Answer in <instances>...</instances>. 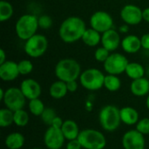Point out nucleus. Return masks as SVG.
<instances>
[{
  "instance_id": "nucleus-1",
  "label": "nucleus",
  "mask_w": 149,
  "mask_h": 149,
  "mask_svg": "<svg viewBox=\"0 0 149 149\" xmlns=\"http://www.w3.org/2000/svg\"><path fill=\"white\" fill-rule=\"evenodd\" d=\"M86 29V23L81 17L71 16L60 24L58 36L64 43L73 44L81 40Z\"/></svg>"
},
{
  "instance_id": "nucleus-2",
  "label": "nucleus",
  "mask_w": 149,
  "mask_h": 149,
  "mask_svg": "<svg viewBox=\"0 0 149 149\" xmlns=\"http://www.w3.org/2000/svg\"><path fill=\"white\" fill-rule=\"evenodd\" d=\"M54 72L58 79L67 83L79 79L82 71L77 60L73 58H63L56 64Z\"/></svg>"
},
{
  "instance_id": "nucleus-3",
  "label": "nucleus",
  "mask_w": 149,
  "mask_h": 149,
  "mask_svg": "<svg viewBox=\"0 0 149 149\" xmlns=\"http://www.w3.org/2000/svg\"><path fill=\"white\" fill-rule=\"evenodd\" d=\"M38 17L34 14H24L18 17L15 24V32L17 38L26 41L35 34L38 30Z\"/></svg>"
},
{
  "instance_id": "nucleus-4",
  "label": "nucleus",
  "mask_w": 149,
  "mask_h": 149,
  "mask_svg": "<svg viewBox=\"0 0 149 149\" xmlns=\"http://www.w3.org/2000/svg\"><path fill=\"white\" fill-rule=\"evenodd\" d=\"M99 120L101 127L105 131L114 132L121 123L120 109L114 105H107L100 111Z\"/></svg>"
},
{
  "instance_id": "nucleus-5",
  "label": "nucleus",
  "mask_w": 149,
  "mask_h": 149,
  "mask_svg": "<svg viewBox=\"0 0 149 149\" xmlns=\"http://www.w3.org/2000/svg\"><path fill=\"white\" fill-rule=\"evenodd\" d=\"M78 140L84 149H104L107 146L105 135L93 128H86L80 131Z\"/></svg>"
},
{
  "instance_id": "nucleus-6",
  "label": "nucleus",
  "mask_w": 149,
  "mask_h": 149,
  "mask_svg": "<svg viewBox=\"0 0 149 149\" xmlns=\"http://www.w3.org/2000/svg\"><path fill=\"white\" fill-rule=\"evenodd\" d=\"M106 75L97 68H88L83 71L79 76L80 85L88 91H98L104 87Z\"/></svg>"
},
{
  "instance_id": "nucleus-7",
  "label": "nucleus",
  "mask_w": 149,
  "mask_h": 149,
  "mask_svg": "<svg viewBox=\"0 0 149 149\" xmlns=\"http://www.w3.org/2000/svg\"><path fill=\"white\" fill-rule=\"evenodd\" d=\"M49 46L48 39L42 34H35L26 41H24V50L26 55L32 58L42 57L47 51Z\"/></svg>"
},
{
  "instance_id": "nucleus-8",
  "label": "nucleus",
  "mask_w": 149,
  "mask_h": 149,
  "mask_svg": "<svg viewBox=\"0 0 149 149\" xmlns=\"http://www.w3.org/2000/svg\"><path fill=\"white\" fill-rule=\"evenodd\" d=\"M128 63V59L122 53L111 52L108 58L103 63V67L107 74L119 76L126 72Z\"/></svg>"
},
{
  "instance_id": "nucleus-9",
  "label": "nucleus",
  "mask_w": 149,
  "mask_h": 149,
  "mask_svg": "<svg viewBox=\"0 0 149 149\" xmlns=\"http://www.w3.org/2000/svg\"><path fill=\"white\" fill-rule=\"evenodd\" d=\"M26 100L20 87H10L5 90L4 97L2 101L5 107L15 112L19 109H24Z\"/></svg>"
},
{
  "instance_id": "nucleus-10",
  "label": "nucleus",
  "mask_w": 149,
  "mask_h": 149,
  "mask_svg": "<svg viewBox=\"0 0 149 149\" xmlns=\"http://www.w3.org/2000/svg\"><path fill=\"white\" fill-rule=\"evenodd\" d=\"M91 28L96 30L101 34L105 31L113 29V18L108 12L105 10L95 11L90 17Z\"/></svg>"
},
{
  "instance_id": "nucleus-11",
  "label": "nucleus",
  "mask_w": 149,
  "mask_h": 149,
  "mask_svg": "<svg viewBox=\"0 0 149 149\" xmlns=\"http://www.w3.org/2000/svg\"><path fill=\"white\" fill-rule=\"evenodd\" d=\"M120 18L124 24L128 25H137L143 20L142 10L133 3L126 4L120 10Z\"/></svg>"
},
{
  "instance_id": "nucleus-12",
  "label": "nucleus",
  "mask_w": 149,
  "mask_h": 149,
  "mask_svg": "<svg viewBox=\"0 0 149 149\" xmlns=\"http://www.w3.org/2000/svg\"><path fill=\"white\" fill-rule=\"evenodd\" d=\"M145 135L138 130H129L124 134L121 140V144L124 149H145L146 140Z\"/></svg>"
},
{
  "instance_id": "nucleus-13",
  "label": "nucleus",
  "mask_w": 149,
  "mask_h": 149,
  "mask_svg": "<svg viewBox=\"0 0 149 149\" xmlns=\"http://www.w3.org/2000/svg\"><path fill=\"white\" fill-rule=\"evenodd\" d=\"M65 138L60 128L49 127L44 135V143L48 149H61Z\"/></svg>"
},
{
  "instance_id": "nucleus-14",
  "label": "nucleus",
  "mask_w": 149,
  "mask_h": 149,
  "mask_svg": "<svg viewBox=\"0 0 149 149\" xmlns=\"http://www.w3.org/2000/svg\"><path fill=\"white\" fill-rule=\"evenodd\" d=\"M120 33L115 29H110L101 35V45L110 52H114L121 45Z\"/></svg>"
},
{
  "instance_id": "nucleus-15",
  "label": "nucleus",
  "mask_w": 149,
  "mask_h": 149,
  "mask_svg": "<svg viewBox=\"0 0 149 149\" xmlns=\"http://www.w3.org/2000/svg\"><path fill=\"white\" fill-rule=\"evenodd\" d=\"M20 89L25 98L29 100L40 97L42 88L40 84L33 79H25L20 84Z\"/></svg>"
},
{
  "instance_id": "nucleus-16",
  "label": "nucleus",
  "mask_w": 149,
  "mask_h": 149,
  "mask_svg": "<svg viewBox=\"0 0 149 149\" xmlns=\"http://www.w3.org/2000/svg\"><path fill=\"white\" fill-rule=\"evenodd\" d=\"M20 75L17 63L12 60H6L0 65V79L3 81L10 82L15 80Z\"/></svg>"
},
{
  "instance_id": "nucleus-17",
  "label": "nucleus",
  "mask_w": 149,
  "mask_h": 149,
  "mask_svg": "<svg viewBox=\"0 0 149 149\" xmlns=\"http://www.w3.org/2000/svg\"><path fill=\"white\" fill-rule=\"evenodd\" d=\"M120 46L122 50L128 54L137 53L142 48L141 38L134 34L127 35L126 37H124L121 40Z\"/></svg>"
},
{
  "instance_id": "nucleus-18",
  "label": "nucleus",
  "mask_w": 149,
  "mask_h": 149,
  "mask_svg": "<svg viewBox=\"0 0 149 149\" xmlns=\"http://www.w3.org/2000/svg\"><path fill=\"white\" fill-rule=\"evenodd\" d=\"M130 91L136 97H144L149 94V79L143 77L132 80Z\"/></svg>"
},
{
  "instance_id": "nucleus-19",
  "label": "nucleus",
  "mask_w": 149,
  "mask_h": 149,
  "mask_svg": "<svg viewBox=\"0 0 149 149\" xmlns=\"http://www.w3.org/2000/svg\"><path fill=\"white\" fill-rule=\"evenodd\" d=\"M120 119L122 123L127 126H134L140 120V115L135 108L132 107H124L120 108Z\"/></svg>"
},
{
  "instance_id": "nucleus-20",
  "label": "nucleus",
  "mask_w": 149,
  "mask_h": 149,
  "mask_svg": "<svg viewBox=\"0 0 149 149\" xmlns=\"http://www.w3.org/2000/svg\"><path fill=\"white\" fill-rule=\"evenodd\" d=\"M61 131L67 141H72L78 139L79 135V128L78 124L72 120H66L64 121L63 126L61 127Z\"/></svg>"
},
{
  "instance_id": "nucleus-21",
  "label": "nucleus",
  "mask_w": 149,
  "mask_h": 149,
  "mask_svg": "<svg viewBox=\"0 0 149 149\" xmlns=\"http://www.w3.org/2000/svg\"><path fill=\"white\" fill-rule=\"evenodd\" d=\"M101 33L97 31L93 28H87L81 38L82 42L89 46V47H95L101 44Z\"/></svg>"
},
{
  "instance_id": "nucleus-22",
  "label": "nucleus",
  "mask_w": 149,
  "mask_h": 149,
  "mask_svg": "<svg viewBox=\"0 0 149 149\" xmlns=\"http://www.w3.org/2000/svg\"><path fill=\"white\" fill-rule=\"evenodd\" d=\"M67 93L69 92L67 89L66 83L59 79H58L57 81H54L49 88V93L51 97L55 100L63 99L67 94Z\"/></svg>"
},
{
  "instance_id": "nucleus-23",
  "label": "nucleus",
  "mask_w": 149,
  "mask_h": 149,
  "mask_svg": "<svg viewBox=\"0 0 149 149\" xmlns=\"http://www.w3.org/2000/svg\"><path fill=\"white\" fill-rule=\"evenodd\" d=\"M24 136L17 132L11 133L5 138L4 143L8 149H20L24 145Z\"/></svg>"
},
{
  "instance_id": "nucleus-24",
  "label": "nucleus",
  "mask_w": 149,
  "mask_h": 149,
  "mask_svg": "<svg viewBox=\"0 0 149 149\" xmlns=\"http://www.w3.org/2000/svg\"><path fill=\"white\" fill-rule=\"evenodd\" d=\"M125 72L129 79L134 80V79L145 77V74L147 72L141 64L137 63V62H129Z\"/></svg>"
},
{
  "instance_id": "nucleus-25",
  "label": "nucleus",
  "mask_w": 149,
  "mask_h": 149,
  "mask_svg": "<svg viewBox=\"0 0 149 149\" xmlns=\"http://www.w3.org/2000/svg\"><path fill=\"white\" fill-rule=\"evenodd\" d=\"M104 87L109 92H117L121 87V80L118 75L107 74L105 77Z\"/></svg>"
},
{
  "instance_id": "nucleus-26",
  "label": "nucleus",
  "mask_w": 149,
  "mask_h": 149,
  "mask_svg": "<svg viewBox=\"0 0 149 149\" xmlns=\"http://www.w3.org/2000/svg\"><path fill=\"white\" fill-rule=\"evenodd\" d=\"M14 13V8L12 4L6 1V0H2L0 2V21L2 23L8 21Z\"/></svg>"
},
{
  "instance_id": "nucleus-27",
  "label": "nucleus",
  "mask_w": 149,
  "mask_h": 149,
  "mask_svg": "<svg viewBox=\"0 0 149 149\" xmlns=\"http://www.w3.org/2000/svg\"><path fill=\"white\" fill-rule=\"evenodd\" d=\"M14 123V112L5 107L0 110V127H8Z\"/></svg>"
},
{
  "instance_id": "nucleus-28",
  "label": "nucleus",
  "mask_w": 149,
  "mask_h": 149,
  "mask_svg": "<svg viewBox=\"0 0 149 149\" xmlns=\"http://www.w3.org/2000/svg\"><path fill=\"white\" fill-rule=\"evenodd\" d=\"M28 107L30 113L35 116H40L44 112V110L45 109V104L39 98L29 100Z\"/></svg>"
},
{
  "instance_id": "nucleus-29",
  "label": "nucleus",
  "mask_w": 149,
  "mask_h": 149,
  "mask_svg": "<svg viewBox=\"0 0 149 149\" xmlns=\"http://www.w3.org/2000/svg\"><path fill=\"white\" fill-rule=\"evenodd\" d=\"M29 114L24 109H19L14 112V124L19 127H24L29 123Z\"/></svg>"
},
{
  "instance_id": "nucleus-30",
  "label": "nucleus",
  "mask_w": 149,
  "mask_h": 149,
  "mask_svg": "<svg viewBox=\"0 0 149 149\" xmlns=\"http://www.w3.org/2000/svg\"><path fill=\"white\" fill-rule=\"evenodd\" d=\"M56 117H57V114H56L55 110L53 108H51V107H45V109L44 110V112L40 115L42 121L49 127L52 125L53 120Z\"/></svg>"
},
{
  "instance_id": "nucleus-31",
  "label": "nucleus",
  "mask_w": 149,
  "mask_h": 149,
  "mask_svg": "<svg viewBox=\"0 0 149 149\" xmlns=\"http://www.w3.org/2000/svg\"><path fill=\"white\" fill-rule=\"evenodd\" d=\"M20 75H28L33 71V64L29 59H23L17 63Z\"/></svg>"
},
{
  "instance_id": "nucleus-32",
  "label": "nucleus",
  "mask_w": 149,
  "mask_h": 149,
  "mask_svg": "<svg viewBox=\"0 0 149 149\" xmlns=\"http://www.w3.org/2000/svg\"><path fill=\"white\" fill-rule=\"evenodd\" d=\"M111 54V52L106 49L105 47H103L102 45L98 47L95 52H94V58L96 61L100 62V63H104L109 57V55Z\"/></svg>"
},
{
  "instance_id": "nucleus-33",
  "label": "nucleus",
  "mask_w": 149,
  "mask_h": 149,
  "mask_svg": "<svg viewBox=\"0 0 149 149\" xmlns=\"http://www.w3.org/2000/svg\"><path fill=\"white\" fill-rule=\"evenodd\" d=\"M52 18L48 15H41L38 17V26L43 30H48L52 26Z\"/></svg>"
},
{
  "instance_id": "nucleus-34",
  "label": "nucleus",
  "mask_w": 149,
  "mask_h": 149,
  "mask_svg": "<svg viewBox=\"0 0 149 149\" xmlns=\"http://www.w3.org/2000/svg\"><path fill=\"white\" fill-rule=\"evenodd\" d=\"M136 130L143 135L149 134V118H143L136 124Z\"/></svg>"
},
{
  "instance_id": "nucleus-35",
  "label": "nucleus",
  "mask_w": 149,
  "mask_h": 149,
  "mask_svg": "<svg viewBox=\"0 0 149 149\" xmlns=\"http://www.w3.org/2000/svg\"><path fill=\"white\" fill-rule=\"evenodd\" d=\"M82 145L78 139L68 141L66 144V149H82Z\"/></svg>"
},
{
  "instance_id": "nucleus-36",
  "label": "nucleus",
  "mask_w": 149,
  "mask_h": 149,
  "mask_svg": "<svg viewBox=\"0 0 149 149\" xmlns=\"http://www.w3.org/2000/svg\"><path fill=\"white\" fill-rule=\"evenodd\" d=\"M141 46L144 50L149 51V33H145L141 37Z\"/></svg>"
},
{
  "instance_id": "nucleus-37",
  "label": "nucleus",
  "mask_w": 149,
  "mask_h": 149,
  "mask_svg": "<svg viewBox=\"0 0 149 149\" xmlns=\"http://www.w3.org/2000/svg\"><path fill=\"white\" fill-rule=\"evenodd\" d=\"M66 86H67V89H68L69 93H75L79 87V84H78L77 80L69 81L66 83Z\"/></svg>"
},
{
  "instance_id": "nucleus-38",
  "label": "nucleus",
  "mask_w": 149,
  "mask_h": 149,
  "mask_svg": "<svg viewBox=\"0 0 149 149\" xmlns=\"http://www.w3.org/2000/svg\"><path fill=\"white\" fill-rule=\"evenodd\" d=\"M63 123H64V120H63L60 117L57 116V117L53 120V121H52V125H51L50 127H53L60 128V129H61V127H62V126H63Z\"/></svg>"
},
{
  "instance_id": "nucleus-39",
  "label": "nucleus",
  "mask_w": 149,
  "mask_h": 149,
  "mask_svg": "<svg viewBox=\"0 0 149 149\" xmlns=\"http://www.w3.org/2000/svg\"><path fill=\"white\" fill-rule=\"evenodd\" d=\"M129 26H130V25H128V24H124L120 25V26L119 27V32H120V34H127V33L129 31Z\"/></svg>"
},
{
  "instance_id": "nucleus-40",
  "label": "nucleus",
  "mask_w": 149,
  "mask_h": 149,
  "mask_svg": "<svg viewBox=\"0 0 149 149\" xmlns=\"http://www.w3.org/2000/svg\"><path fill=\"white\" fill-rule=\"evenodd\" d=\"M142 17L144 21L149 23V7H147L144 10H142Z\"/></svg>"
},
{
  "instance_id": "nucleus-41",
  "label": "nucleus",
  "mask_w": 149,
  "mask_h": 149,
  "mask_svg": "<svg viewBox=\"0 0 149 149\" xmlns=\"http://www.w3.org/2000/svg\"><path fill=\"white\" fill-rule=\"evenodd\" d=\"M6 60H7V58H6V53H5L4 50L2 48V49H0V65L3 64V63H4Z\"/></svg>"
},
{
  "instance_id": "nucleus-42",
  "label": "nucleus",
  "mask_w": 149,
  "mask_h": 149,
  "mask_svg": "<svg viewBox=\"0 0 149 149\" xmlns=\"http://www.w3.org/2000/svg\"><path fill=\"white\" fill-rule=\"evenodd\" d=\"M4 93H5V91L3 88H0V100H3L4 97Z\"/></svg>"
},
{
  "instance_id": "nucleus-43",
  "label": "nucleus",
  "mask_w": 149,
  "mask_h": 149,
  "mask_svg": "<svg viewBox=\"0 0 149 149\" xmlns=\"http://www.w3.org/2000/svg\"><path fill=\"white\" fill-rule=\"evenodd\" d=\"M146 106H147V107L149 109V94L148 95V97H147V100H146Z\"/></svg>"
},
{
  "instance_id": "nucleus-44",
  "label": "nucleus",
  "mask_w": 149,
  "mask_h": 149,
  "mask_svg": "<svg viewBox=\"0 0 149 149\" xmlns=\"http://www.w3.org/2000/svg\"><path fill=\"white\" fill-rule=\"evenodd\" d=\"M146 72H147V74L149 76V67L147 69V71H146Z\"/></svg>"
},
{
  "instance_id": "nucleus-45",
  "label": "nucleus",
  "mask_w": 149,
  "mask_h": 149,
  "mask_svg": "<svg viewBox=\"0 0 149 149\" xmlns=\"http://www.w3.org/2000/svg\"><path fill=\"white\" fill-rule=\"evenodd\" d=\"M32 149H39V148H32Z\"/></svg>"
}]
</instances>
